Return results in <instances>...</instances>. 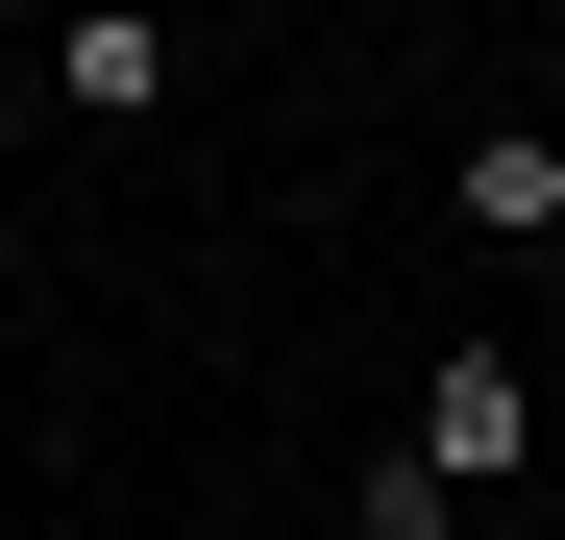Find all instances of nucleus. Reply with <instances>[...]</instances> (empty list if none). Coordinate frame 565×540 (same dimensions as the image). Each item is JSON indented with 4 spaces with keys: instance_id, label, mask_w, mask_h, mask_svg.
<instances>
[{
    "instance_id": "f257e3e1",
    "label": "nucleus",
    "mask_w": 565,
    "mask_h": 540,
    "mask_svg": "<svg viewBox=\"0 0 565 540\" xmlns=\"http://www.w3.org/2000/svg\"><path fill=\"white\" fill-rule=\"evenodd\" d=\"M418 467H443V492L516 467V344H443V369H418Z\"/></svg>"
},
{
    "instance_id": "f03ea898",
    "label": "nucleus",
    "mask_w": 565,
    "mask_h": 540,
    "mask_svg": "<svg viewBox=\"0 0 565 540\" xmlns=\"http://www.w3.org/2000/svg\"><path fill=\"white\" fill-rule=\"evenodd\" d=\"M50 99H74V123H148V99H172V25H148V0H99V25H50Z\"/></svg>"
},
{
    "instance_id": "7ed1b4c3",
    "label": "nucleus",
    "mask_w": 565,
    "mask_h": 540,
    "mask_svg": "<svg viewBox=\"0 0 565 540\" xmlns=\"http://www.w3.org/2000/svg\"><path fill=\"white\" fill-rule=\"evenodd\" d=\"M467 222H492V246H565V123H492V148H467Z\"/></svg>"
},
{
    "instance_id": "20e7f679",
    "label": "nucleus",
    "mask_w": 565,
    "mask_h": 540,
    "mask_svg": "<svg viewBox=\"0 0 565 540\" xmlns=\"http://www.w3.org/2000/svg\"><path fill=\"white\" fill-rule=\"evenodd\" d=\"M541 123H565V99H541Z\"/></svg>"
}]
</instances>
